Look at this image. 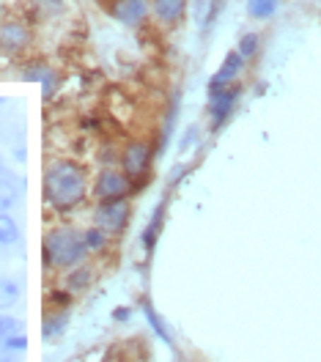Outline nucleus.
Returning a JSON list of instances; mask_svg holds the SVG:
<instances>
[{"instance_id": "obj_1", "label": "nucleus", "mask_w": 321, "mask_h": 362, "mask_svg": "<svg viewBox=\"0 0 321 362\" xmlns=\"http://www.w3.org/2000/svg\"><path fill=\"white\" fill-rule=\"evenodd\" d=\"M42 192H45L47 206H52L55 211H71V209L83 206L86 195L91 192L88 168L69 157L52 159L45 168Z\"/></svg>"}, {"instance_id": "obj_2", "label": "nucleus", "mask_w": 321, "mask_h": 362, "mask_svg": "<svg viewBox=\"0 0 321 362\" xmlns=\"http://www.w3.org/2000/svg\"><path fill=\"white\" fill-rule=\"evenodd\" d=\"M42 255H45V267L47 269H66L83 264L88 247H86V239L80 230L66 226H55L45 233V242H42Z\"/></svg>"}, {"instance_id": "obj_3", "label": "nucleus", "mask_w": 321, "mask_h": 362, "mask_svg": "<svg viewBox=\"0 0 321 362\" xmlns=\"http://www.w3.org/2000/svg\"><path fill=\"white\" fill-rule=\"evenodd\" d=\"M135 189V181L129 179L121 168H113V165H105L96 179H93V198L96 201H118V198H129Z\"/></svg>"}, {"instance_id": "obj_4", "label": "nucleus", "mask_w": 321, "mask_h": 362, "mask_svg": "<svg viewBox=\"0 0 321 362\" xmlns=\"http://www.w3.org/2000/svg\"><path fill=\"white\" fill-rule=\"evenodd\" d=\"M129 217H132V206H129V198H118V201H99L96 209H93V226L107 230L110 236H118L124 233L127 226H129Z\"/></svg>"}, {"instance_id": "obj_5", "label": "nucleus", "mask_w": 321, "mask_h": 362, "mask_svg": "<svg viewBox=\"0 0 321 362\" xmlns=\"http://www.w3.org/2000/svg\"><path fill=\"white\" fill-rule=\"evenodd\" d=\"M33 39H36V33L25 20H3L0 23V52L3 55L20 58L33 47Z\"/></svg>"}, {"instance_id": "obj_6", "label": "nucleus", "mask_w": 321, "mask_h": 362, "mask_svg": "<svg viewBox=\"0 0 321 362\" xmlns=\"http://www.w3.org/2000/svg\"><path fill=\"white\" fill-rule=\"evenodd\" d=\"M99 3L124 28H140L151 20V0H99Z\"/></svg>"}, {"instance_id": "obj_7", "label": "nucleus", "mask_w": 321, "mask_h": 362, "mask_svg": "<svg viewBox=\"0 0 321 362\" xmlns=\"http://www.w3.org/2000/svg\"><path fill=\"white\" fill-rule=\"evenodd\" d=\"M151 159H154L151 143H146V140H129V143L124 146V151H121V159H118V162H121V170L138 184V181H143L146 176H148Z\"/></svg>"}, {"instance_id": "obj_8", "label": "nucleus", "mask_w": 321, "mask_h": 362, "mask_svg": "<svg viewBox=\"0 0 321 362\" xmlns=\"http://www.w3.org/2000/svg\"><path fill=\"white\" fill-rule=\"evenodd\" d=\"M239 93H242V88H239L236 83H230V86H226V88L209 90V102H211L209 115H211V127H214V129L226 124V118H228L230 110H233V105H236Z\"/></svg>"}, {"instance_id": "obj_9", "label": "nucleus", "mask_w": 321, "mask_h": 362, "mask_svg": "<svg viewBox=\"0 0 321 362\" xmlns=\"http://www.w3.org/2000/svg\"><path fill=\"white\" fill-rule=\"evenodd\" d=\"M189 0H151V17L160 28H179L187 20Z\"/></svg>"}, {"instance_id": "obj_10", "label": "nucleus", "mask_w": 321, "mask_h": 362, "mask_svg": "<svg viewBox=\"0 0 321 362\" xmlns=\"http://www.w3.org/2000/svg\"><path fill=\"white\" fill-rule=\"evenodd\" d=\"M242 69H245V58L239 55V49L228 52L226 61H223V66L217 69V74L209 80V90L226 88V86H230V83H236V77L242 74Z\"/></svg>"}, {"instance_id": "obj_11", "label": "nucleus", "mask_w": 321, "mask_h": 362, "mask_svg": "<svg viewBox=\"0 0 321 362\" xmlns=\"http://www.w3.org/2000/svg\"><path fill=\"white\" fill-rule=\"evenodd\" d=\"M20 201V179L11 170L0 173V211H11Z\"/></svg>"}, {"instance_id": "obj_12", "label": "nucleus", "mask_w": 321, "mask_h": 362, "mask_svg": "<svg viewBox=\"0 0 321 362\" xmlns=\"http://www.w3.org/2000/svg\"><path fill=\"white\" fill-rule=\"evenodd\" d=\"M91 280H93L91 267L77 264V267H71V269L66 272V291H69V294H80V291H86V288L91 286Z\"/></svg>"}, {"instance_id": "obj_13", "label": "nucleus", "mask_w": 321, "mask_h": 362, "mask_svg": "<svg viewBox=\"0 0 321 362\" xmlns=\"http://www.w3.org/2000/svg\"><path fill=\"white\" fill-rule=\"evenodd\" d=\"M20 296H23V286L14 280V277H0V310H11L20 305Z\"/></svg>"}, {"instance_id": "obj_14", "label": "nucleus", "mask_w": 321, "mask_h": 362, "mask_svg": "<svg viewBox=\"0 0 321 362\" xmlns=\"http://www.w3.org/2000/svg\"><path fill=\"white\" fill-rule=\"evenodd\" d=\"M20 242V226L8 211H0V247H14Z\"/></svg>"}, {"instance_id": "obj_15", "label": "nucleus", "mask_w": 321, "mask_h": 362, "mask_svg": "<svg viewBox=\"0 0 321 362\" xmlns=\"http://www.w3.org/2000/svg\"><path fill=\"white\" fill-rule=\"evenodd\" d=\"M143 316H146V321L151 324V332H154V335H157V338H160L162 343L173 346V338L168 335V327H165V321H162V318L157 316V310L151 308V302H143Z\"/></svg>"}, {"instance_id": "obj_16", "label": "nucleus", "mask_w": 321, "mask_h": 362, "mask_svg": "<svg viewBox=\"0 0 321 362\" xmlns=\"http://www.w3.org/2000/svg\"><path fill=\"white\" fill-rule=\"evenodd\" d=\"M280 3L283 0H247V14L252 20H269V17H275Z\"/></svg>"}, {"instance_id": "obj_17", "label": "nucleus", "mask_w": 321, "mask_h": 362, "mask_svg": "<svg viewBox=\"0 0 321 362\" xmlns=\"http://www.w3.org/2000/svg\"><path fill=\"white\" fill-rule=\"evenodd\" d=\"M83 239H86V247H88V252H102V250L110 245V233L107 230H102V228H86L83 230Z\"/></svg>"}, {"instance_id": "obj_18", "label": "nucleus", "mask_w": 321, "mask_h": 362, "mask_svg": "<svg viewBox=\"0 0 321 362\" xmlns=\"http://www.w3.org/2000/svg\"><path fill=\"white\" fill-rule=\"evenodd\" d=\"M162 220H165V204H160L157 209H154L151 223H148V228L143 230V247L146 250L154 247V242H157V236H160V230H162Z\"/></svg>"}, {"instance_id": "obj_19", "label": "nucleus", "mask_w": 321, "mask_h": 362, "mask_svg": "<svg viewBox=\"0 0 321 362\" xmlns=\"http://www.w3.org/2000/svg\"><path fill=\"white\" fill-rule=\"evenodd\" d=\"M217 17V0H195V23L206 30Z\"/></svg>"}, {"instance_id": "obj_20", "label": "nucleus", "mask_w": 321, "mask_h": 362, "mask_svg": "<svg viewBox=\"0 0 321 362\" xmlns=\"http://www.w3.org/2000/svg\"><path fill=\"white\" fill-rule=\"evenodd\" d=\"M258 47H261V36L258 33H245L242 39H239V55L245 58V61H250V58H255L258 55Z\"/></svg>"}, {"instance_id": "obj_21", "label": "nucleus", "mask_w": 321, "mask_h": 362, "mask_svg": "<svg viewBox=\"0 0 321 362\" xmlns=\"http://www.w3.org/2000/svg\"><path fill=\"white\" fill-rule=\"evenodd\" d=\"M17 332H25L23 321H17V318L8 316V313H0V343L6 338H11V335H17Z\"/></svg>"}, {"instance_id": "obj_22", "label": "nucleus", "mask_w": 321, "mask_h": 362, "mask_svg": "<svg viewBox=\"0 0 321 362\" xmlns=\"http://www.w3.org/2000/svg\"><path fill=\"white\" fill-rule=\"evenodd\" d=\"M64 327H66V316H64V313H58L55 318H47L45 321L42 335H45L47 340H52L55 335H61V332H64Z\"/></svg>"}, {"instance_id": "obj_23", "label": "nucleus", "mask_w": 321, "mask_h": 362, "mask_svg": "<svg viewBox=\"0 0 321 362\" xmlns=\"http://www.w3.org/2000/svg\"><path fill=\"white\" fill-rule=\"evenodd\" d=\"M0 349H6V351H17V354H23L25 349H28V338H25V332H17V335H11V338H6L0 343Z\"/></svg>"}, {"instance_id": "obj_24", "label": "nucleus", "mask_w": 321, "mask_h": 362, "mask_svg": "<svg viewBox=\"0 0 321 362\" xmlns=\"http://www.w3.org/2000/svg\"><path fill=\"white\" fill-rule=\"evenodd\" d=\"M192 137L198 140V129H195V127H189V129H187V137H184V140H182V146H179L182 151H187V148H189V143H192Z\"/></svg>"}, {"instance_id": "obj_25", "label": "nucleus", "mask_w": 321, "mask_h": 362, "mask_svg": "<svg viewBox=\"0 0 321 362\" xmlns=\"http://www.w3.org/2000/svg\"><path fill=\"white\" fill-rule=\"evenodd\" d=\"M113 318L118 324H121V321H129V318H132V310H129V308H115Z\"/></svg>"}, {"instance_id": "obj_26", "label": "nucleus", "mask_w": 321, "mask_h": 362, "mask_svg": "<svg viewBox=\"0 0 321 362\" xmlns=\"http://www.w3.org/2000/svg\"><path fill=\"white\" fill-rule=\"evenodd\" d=\"M0 362H20V354H17V351H6V349H3V351H0Z\"/></svg>"}, {"instance_id": "obj_27", "label": "nucleus", "mask_w": 321, "mask_h": 362, "mask_svg": "<svg viewBox=\"0 0 321 362\" xmlns=\"http://www.w3.org/2000/svg\"><path fill=\"white\" fill-rule=\"evenodd\" d=\"M3 20H6V6L0 3V23H3Z\"/></svg>"}, {"instance_id": "obj_28", "label": "nucleus", "mask_w": 321, "mask_h": 362, "mask_svg": "<svg viewBox=\"0 0 321 362\" xmlns=\"http://www.w3.org/2000/svg\"><path fill=\"white\" fill-rule=\"evenodd\" d=\"M3 170H6V165H3V157H0V173H3Z\"/></svg>"}]
</instances>
